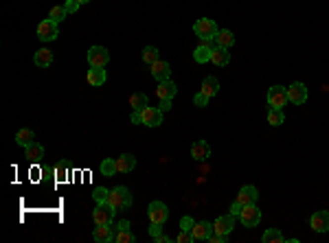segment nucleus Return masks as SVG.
Segmentation results:
<instances>
[{
	"mask_svg": "<svg viewBox=\"0 0 329 243\" xmlns=\"http://www.w3.org/2000/svg\"><path fill=\"white\" fill-rule=\"evenodd\" d=\"M108 204L112 206L114 210H128L132 206V193L128 186H116V189L110 191L108 195Z\"/></svg>",
	"mask_w": 329,
	"mask_h": 243,
	"instance_id": "nucleus-1",
	"label": "nucleus"
},
{
	"mask_svg": "<svg viewBox=\"0 0 329 243\" xmlns=\"http://www.w3.org/2000/svg\"><path fill=\"white\" fill-rule=\"evenodd\" d=\"M217 31H220V29H217L215 20H211V18H200V20H195V24H193V33L200 40H215Z\"/></svg>",
	"mask_w": 329,
	"mask_h": 243,
	"instance_id": "nucleus-2",
	"label": "nucleus"
},
{
	"mask_svg": "<svg viewBox=\"0 0 329 243\" xmlns=\"http://www.w3.org/2000/svg\"><path fill=\"white\" fill-rule=\"evenodd\" d=\"M86 57H88L90 68H105L110 62V53H108V48H103V46H90Z\"/></svg>",
	"mask_w": 329,
	"mask_h": 243,
	"instance_id": "nucleus-3",
	"label": "nucleus"
},
{
	"mask_svg": "<svg viewBox=\"0 0 329 243\" xmlns=\"http://www.w3.org/2000/svg\"><path fill=\"white\" fill-rule=\"evenodd\" d=\"M239 219H241V226L255 228V226H259V221H261V210L257 208V204H248L241 208Z\"/></svg>",
	"mask_w": 329,
	"mask_h": 243,
	"instance_id": "nucleus-4",
	"label": "nucleus"
},
{
	"mask_svg": "<svg viewBox=\"0 0 329 243\" xmlns=\"http://www.w3.org/2000/svg\"><path fill=\"white\" fill-rule=\"evenodd\" d=\"M57 22H53L50 18L47 20H42V22L38 24V38H40V42H53V40H57Z\"/></svg>",
	"mask_w": 329,
	"mask_h": 243,
	"instance_id": "nucleus-5",
	"label": "nucleus"
},
{
	"mask_svg": "<svg viewBox=\"0 0 329 243\" xmlns=\"http://www.w3.org/2000/svg\"><path fill=\"white\" fill-rule=\"evenodd\" d=\"M147 217L151 224H160L163 226L167 219H169V208L163 204V202H151L147 206Z\"/></svg>",
	"mask_w": 329,
	"mask_h": 243,
	"instance_id": "nucleus-6",
	"label": "nucleus"
},
{
	"mask_svg": "<svg viewBox=\"0 0 329 243\" xmlns=\"http://www.w3.org/2000/svg\"><path fill=\"white\" fill-rule=\"evenodd\" d=\"M287 103V88L283 85H272L268 90V105L270 108H277V110H283V105Z\"/></svg>",
	"mask_w": 329,
	"mask_h": 243,
	"instance_id": "nucleus-7",
	"label": "nucleus"
},
{
	"mask_svg": "<svg viewBox=\"0 0 329 243\" xmlns=\"http://www.w3.org/2000/svg\"><path fill=\"white\" fill-rule=\"evenodd\" d=\"M114 208L108 204V202H101V204H97V208L93 210V221L97 226H101V224H110V221L114 219Z\"/></svg>",
	"mask_w": 329,
	"mask_h": 243,
	"instance_id": "nucleus-8",
	"label": "nucleus"
},
{
	"mask_svg": "<svg viewBox=\"0 0 329 243\" xmlns=\"http://www.w3.org/2000/svg\"><path fill=\"white\" fill-rule=\"evenodd\" d=\"M287 101L294 105H303L307 101V88L301 81H294L292 85H287Z\"/></svg>",
	"mask_w": 329,
	"mask_h": 243,
	"instance_id": "nucleus-9",
	"label": "nucleus"
},
{
	"mask_svg": "<svg viewBox=\"0 0 329 243\" xmlns=\"http://www.w3.org/2000/svg\"><path fill=\"white\" fill-rule=\"evenodd\" d=\"M141 116H143V125H147V127H160L163 125V110L160 108H147L141 110Z\"/></svg>",
	"mask_w": 329,
	"mask_h": 243,
	"instance_id": "nucleus-10",
	"label": "nucleus"
},
{
	"mask_svg": "<svg viewBox=\"0 0 329 243\" xmlns=\"http://www.w3.org/2000/svg\"><path fill=\"white\" fill-rule=\"evenodd\" d=\"M310 226L314 232L323 235V232H329V212L327 210H316L310 217Z\"/></svg>",
	"mask_w": 329,
	"mask_h": 243,
	"instance_id": "nucleus-11",
	"label": "nucleus"
},
{
	"mask_svg": "<svg viewBox=\"0 0 329 243\" xmlns=\"http://www.w3.org/2000/svg\"><path fill=\"white\" fill-rule=\"evenodd\" d=\"M233 228H235V215H222L213 221V232L215 235H231Z\"/></svg>",
	"mask_w": 329,
	"mask_h": 243,
	"instance_id": "nucleus-12",
	"label": "nucleus"
},
{
	"mask_svg": "<svg viewBox=\"0 0 329 243\" xmlns=\"http://www.w3.org/2000/svg\"><path fill=\"white\" fill-rule=\"evenodd\" d=\"M257 200H259V191H257V186H252V184L241 186V191L237 193V202H239L241 206L257 204Z\"/></svg>",
	"mask_w": 329,
	"mask_h": 243,
	"instance_id": "nucleus-13",
	"label": "nucleus"
},
{
	"mask_svg": "<svg viewBox=\"0 0 329 243\" xmlns=\"http://www.w3.org/2000/svg\"><path fill=\"white\" fill-rule=\"evenodd\" d=\"M176 94H178V85H176L171 79L158 81V88H156V97H158L160 101H163V99H174Z\"/></svg>",
	"mask_w": 329,
	"mask_h": 243,
	"instance_id": "nucleus-14",
	"label": "nucleus"
},
{
	"mask_svg": "<svg viewBox=\"0 0 329 243\" xmlns=\"http://www.w3.org/2000/svg\"><path fill=\"white\" fill-rule=\"evenodd\" d=\"M151 77L156 81H165L171 77V64L165 62V59H158V62L151 64Z\"/></svg>",
	"mask_w": 329,
	"mask_h": 243,
	"instance_id": "nucleus-15",
	"label": "nucleus"
},
{
	"mask_svg": "<svg viewBox=\"0 0 329 243\" xmlns=\"http://www.w3.org/2000/svg\"><path fill=\"white\" fill-rule=\"evenodd\" d=\"M191 235H193L195 241H209V237L213 235V224L211 221H197L193 230H191Z\"/></svg>",
	"mask_w": 329,
	"mask_h": 243,
	"instance_id": "nucleus-16",
	"label": "nucleus"
},
{
	"mask_svg": "<svg viewBox=\"0 0 329 243\" xmlns=\"http://www.w3.org/2000/svg\"><path fill=\"white\" fill-rule=\"evenodd\" d=\"M211 156V147L206 140H195L193 145H191V158L197 160V162H202V160H206Z\"/></svg>",
	"mask_w": 329,
	"mask_h": 243,
	"instance_id": "nucleus-17",
	"label": "nucleus"
},
{
	"mask_svg": "<svg viewBox=\"0 0 329 243\" xmlns=\"http://www.w3.org/2000/svg\"><path fill=\"white\" fill-rule=\"evenodd\" d=\"M93 239L97 241V243H110V241H114V232H112V228H110V224H101L97 226L93 230Z\"/></svg>",
	"mask_w": 329,
	"mask_h": 243,
	"instance_id": "nucleus-18",
	"label": "nucleus"
},
{
	"mask_svg": "<svg viewBox=\"0 0 329 243\" xmlns=\"http://www.w3.org/2000/svg\"><path fill=\"white\" fill-rule=\"evenodd\" d=\"M136 169V156L132 154H123L116 158V171L119 173H130V171Z\"/></svg>",
	"mask_w": 329,
	"mask_h": 243,
	"instance_id": "nucleus-19",
	"label": "nucleus"
},
{
	"mask_svg": "<svg viewBox=\"0 0 329 243\" xmlns=\"http://www.w3.org/2000/svg\"><path fill=\"white\" fill-rule=\"evenodd\" d=\"M24 158H27L29 162H42L44 158V147L40 145V143H31L29 147H24Z\"/></svg>",
	"mask_w": 329,
	"mask_h": 243,
	"instance_id": "nucleus-20",
	"label": "nucleus"
},
{
	"mask_svg": "<svg viewBox=\"0 0 329 243\" xmlns=\"http://www.w3.org/2000/svg\"><path fill=\"white\" fill-rule=\"evenodd\" d=\"M211 62H213L215 66H226L231 62V53L229 48L224 46H215L213 50H211Z\"/></svg>",
	"mask_w": 329,
	"mask_h": 243,
	"instance_id": "nucleus-21",
	"label": "nucleus"
},
{
	"mask_svg": "<svg viewBox=\"0 0 329 243\" xmlns=\"http://www.w3.org/2000/svg\"><path fill=\"white\" fill-rule=\"evenodd\" d=\"M86 79H88V83L90 85H103L105 83V79H108V75H105V70L103 68H90L88 70V75H86Z\"/></svg>",
	"mask_w": 329,
	"mask_h": 243,
	"instance_id": "nucleus-22",
	"label": "nucleus"
},
{
	"mask_svg": "<svg viewBox=\"0 0 329 243\" xmlns=\"http://www.w3.org/2000/svg\"><path fill=\"white\" fill-rule=\"evenodd\" d=\"M202 94H206V97H215L217 92H220V81H217L215 77H206L204 81H202V88H200Z\"/></svg>",
	"mask_w": 329,
	"mask_h": 243,
	"instance_id": "nucleus-23",
	"label": "nucleus"
},
{
	"mask_svg": "<svg viewBox=\"0 0 329 243\" xmlns=\"http://www.w3.org/2000/svg\"><path fill=\"white\" fill-rule=\"evenodd\" d=\"M215 44L217 46H224V48H231L233 44H235V35L229 29H222V31H217L215 35Z\"/></svg>",
	"mask_w": 329,
	"mask_h": 243,
	"instance_id": "nucleus-24",
	"label": "nucleus"
},
{
	"mask_svg": "<svg viewBox=\"0 0 329 243\" xmlns=\"http://www.w3.org/2000/svg\"><path fill=\"white\" fill-rule=\"evenodd\" d=\"M33 62H35V66H40V68H48V66L53 64V53H50L48 48H40L38 53H35Z\"/></svg>",
	"mask_w": 329,
	"mask_h": 243,
	"instance_id": "nucleus-25",
	"label": "nucleus"
},
{
	"mask_svg": "<svg viewBox=\"0 0 329 243\" xmlns=\"http://www.w3.org/2000/svg\"><path fill=\"white\" fill-rule=\"evenodd\" d=\"M266 119L272 127H279V125L285 123V114H283V110H277V108H268Z\"/></svg>",
	"mask_w": 329,
	"mask_h": 243,
	"instance_id": "nucleus-26",
	"label": "nucleus"
},
{
	"mask_svg": "<svg viewBox=\"0 0 329 243\" xmlns=\"http://www.w3.org/2000/svg\"><path fill=\"white\" fill-rule=\"evenodd\" d=\"M35 140V131L33 129H29V127H22L16 134V143L20 145V147H29Z\"/></svg>",
	"mask_w": 329,
	"mask_h": 243,
	"instance_id": "nucleus-27",
	"label": "nucleus"
},
{
	"mask_svg": "<svg viewBox=\"0 0 329 243\" xmlns=\"http://www.w3.org/2000/svg\"><path fill=\"white\" fill-rule=\"evenodd\" d=\"M114 241L116 243H134L136 241V235L130 230V228H116Z\"/></svg>",
	"mask_w": 329,
	"mask_h": 243,
	"instance_id": "nucleus-28",
	"label": "nucleus"
},
{
	"mask_svg": "<svg viewBox=\"0 0 329 243\" xmlns=\"http://www.w3.org/2000/svg\"><path fill=\"white\" fill-rule=\"evenodd\" d=\"M119 171H116V160L114 158H105L101 160V175H105V178H112L116 175Z\"/></svg>",
	"mask_w": 329,
	"mask_h": 243,
	"instance_id": "nucleus-29",
	"label": "nucleus"
},
{
	"mask_svg": "<svg viewBox=\"0 0 329 243\" xmlns=\"http://www.w3.org/2000/svg\"><path fill=\"white\" fill-rule=\"evenodd\" d=\"M285 241V237L281 235L279 228H270V230L263 232V243H283Z\"/></svg>",
	"mask_w": 329,
	"mask_h": 243,
	"instance_id": "nucleus-30",
	"label": "nucleus"
},
{
	"mask_svg": "<svg viewBox=\"0 0 329 243\" xmlns=\"http://www.w3.org/2000/svg\"><path fill=\"white\" fill-rule=\"evenodd\" d=\"M130 105H132V110H143V108H147V94L134 92V94L130 97Z\"/></svg>",
	"mask_w": 329,
	"mask_h": 243,
	"instance_id": "nucleus-31",
	"label": "nucleus"
},
{
	"mask_svg": "<svg viewBox=\"0 0 329 243\" xmlns=\"http://www.w3.org/2000/svg\"><path fill=\"white\" fill-rule=\"evenodd\" d=\"M66 16H68V11H66L64 4H55V7L50 9V13H48V18L53 20V22H57V24H59V22H64Z\"/></svg>",
	"mask_w": 329,
	"mask_h": 243,
	"instance_id": "nucleus-32",
	"label": "nucleus"
},
{
	"mask_svg": "<svg viewBox=\"0 0 329 243\" xmlns=\"http://www.w3.org/2000/svg\"><path fill=\"white\" fill-rule=\"evenodd\" d=\"M158 59H160V53H158V48H156V46H147L143 50V62H147L149 66L154 62H158Z\"/></svg>",
	"mask_w": 329,
	"mask_h": 243,
	"instance_id": "nucleus-33",
	"label": "nucleus"
},
{
	"mask_svg": "<svg viewBox=\"0 0 329 243\" xmlns=\"http://www.w3.org/2000/svg\"><path fill=\"white\" fill-rule=\"evenodd\" d=\"M108 195H110V191L103 189V186H99V189L93 191V197H94V202H97V204H101V202H108Z\"/></svg>",
	"mask_w": 329,
	"mask_h": 243,
	"instance_id": "nucleus-34",
	"label": "nucleus"
},
{
	"mask_svg": "<svg viewBox=\"0 0 329 243\" xmlns=\"http://www.w3.org/2000/svg\"><path fill=\"white\" fill-rule=\"evenodd\" d=\"M66 175H68V166H66V162H59V164L55 166V180H57V182H64Z\"/></svg>",
	"mask_w": 329,
	"mask_h": 243,
	"instance_id": "nucleus-35",
	"label": "nucleus"
},
{
	"mask_svg": "<svg viewBox=\"0 0 329 243\" xmlns=\"http://www.w3.org/2000/svg\"><path fill=\"white\" fill-rule=\"evenodd\" d=\"M193 226H195V219H193V217H189V215H185V217H182V219H180V230H193Z\"/></svg>",
	"mask_w": 329,
	"mask_h": 243,
	"instance_id": "nucleus-36",
	"label": "nucleus"
},
{
	"mask_svg": "<svg viewBox=\"0 0 329 243\" xmlns=\"http://www.w3.org/2000/svg\"><path fill=\"white\" fill-rule=\"evenodd\" d=\"M193 105H197V108H206V105H209V97L202 94V92H197L193 97Z\"/></svg>",
	"mask_w": 329,
	"mask_h": 243,
	"instance_id": "nucleus-37",
	"label": "nucleus"
},
{
	"mask_svg": "<svg viewBox=\"0 0 329 243\" xmlns=\"http://www.w3.org/2000/svg\"><path fill=\"white\" fill-rule=\"evenodd\" d=\"M176 241H178V243H191V241H195V239H193V235H191L189 230H180V235L176 237Z\"/></svg>",
	"mask_w": 329,
	"mask_h": 243,
	"instance_id": "nucleus-38",
	"label": "nucleus"
},
{
	"mask_svg": "<svg viewBox=\"0 0 329 243\" xmlns=\"http://www.w3.org/2000/svg\"><path fill=\"white\" fill-rule=\"evenodd\" d=\"M160 235H163V226H160V224H151L149 226V237H151V239L156 241Z\"/></svg>",
	"mask_w": 329,
	"mask_h": 243,
	"instance_id": "nucleus-39",
	"label": "nucleus"
},
{
	"mask_svg": "<svg viewBox=\"0 0 329 243\" xmlns=\"http://www.w3.org/2000/svg\"><path fill=\"white\" fill-rule=\"evenodd\" d=\"M64 7H66V11H68V16H70V13H75L79 7H82V4H79L77 0H66V4H64Z\"/></svg>",
	"mask_w": 329,
	"mask_h": 243,
	"instance_id": "nucleus-40",
	"label": "nucleus"
},
{
	"mask_svg": "<svg viewBox=\"0 0 329 243\" xmlns=\"http://www.w3.org/2000/svg\"><path fill=\"white\" fill-rule=\"evenodd\" d=\"M130 121H132L134 125H143V116H141V110H132Z\"/></svg>",
	"mask_w": 329,
	"mask_h": 243,
	"instance_id": "nucleus-41",
	"label": "nucleus"
},
{
	"mask_svg": "<svg viewBox=\"0 0 329 243\" xmlns=\"http://www.w3.org/2000/svg\"><path fill=\"white\" fill-rule=\"evenodd\" d=\"M209 241H213V243H226V241H229V235H215V232H213V235L209 237Z\"/></svg>",
	"mask_w": 329,
	"mask_h": 243,
	"instance_id": "nucleus-42",
	"label": "nucleus"
},
{
	"mask_svg": "<svg viewBox=\"0 0 329 243\" xmlns=\"http://www.w3.org/2000/svg\"><path fill=\"white\" fill-rule=\"evenodd\" d=\"M241 208H244V206H241V204H239V202H237V200H235V204H233V206H231V215H235V217H239V212H241Z\"/></svg>",
	"mask_w": 329,
	"mask_h": 243,
	"instance_id": "nucleus-43",
	"label": "nucleus"
},
{
	"mask_svg": "<svg viewBox=\"0 0 329 243\" xmlns=\"http://www.w3.org/2000/svg\"><path fill=\"white\" fill-rule=\"evenodd\" d=\"M160 110H163V112L171 110V99H163V101H160Z\"/></svg>",
	"mask_w": 329,
	"mask_h": 243,
	"instance_id": "nucleus-44",
	"label": "nucleus"
},
{
	"mask_svg": "<svg viewBox=\"0 0 329 243\" xmlns=\"http://www.w3.org/2000/svg\"><path fill=\"white\" fill-rule=\"evenodd\" d=\"M156 241H158V243H169L171 239H169V237H167V235H160V237H158V239H156Z\"/></svg>",
	"mask_w": 329,
	"mask_h": 243,
	"instance_id": "nucleus-45",
	"label": "nucleus"
},
{
	"mask_svg": "<svg viewBox=\"0 0 329 243\" xmlns=\"http://www.w3.org/2000/svg\"><path fill=\"white\" fill-rule=\"evenodd\" d=\"M77 2H79V4H86V2H90V0H77Z\"/></svg>",
	"mask_w": 329,
	"mask_h": 243,
	"instance_id": "nucleus-46",
	"label": "nucleus"
}]
</instances>
